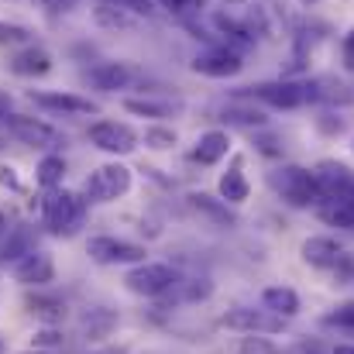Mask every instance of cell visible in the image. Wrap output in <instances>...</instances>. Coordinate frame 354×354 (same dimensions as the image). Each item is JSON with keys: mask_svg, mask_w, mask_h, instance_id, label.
Listing matches in <instances>:
<instances>
[{"mask_svg": "<svg viewBox=\"0 0 354 354\" xmlns=\"http://www.w3.org/2000/svg\"><path fill=\"white\" fill-rule=\"evenodd\" d=\"M3 127L17 138V141H24V145H35V148H48V145H59V131L52 127V124H45V120L38 118H24V114H10V118L3 120Z\"/></svg>", "mask_w": 354, "mask_h": 354, "instance_id": "12", "label": "cell"}, {"mask_svg": "<svg viewBox=\"0 0 354 354\" xmlns=\"http://www.w3.org/2000/svg\"><path fill=\"white\" fill-rule=\"evenodd\" d=\"M93 21H97L100 28H131L138 17H134L131 10H124L120 3H114V0H100V3L93 7Z\"/></svg>", "mask_w": 354, "mask_h": 354, "instance_id": "24", "label": "cell"}, {"mask_svg": "<svg viewBox=\"0 0 354 354\" xmlns=\"http://www.w3.org/2000/svg\"><path fill=\"white\" fill-rule=\"evenodd\" d=\"M351 148H354V145H351Z\"/></svg>", "mask_w": 354, "mask_h": 354, "instance_id": "49", "label": "cell"}, {"mask_svg": "<svg viewBox=\"0 0 354 354\" xmlns=\"http://www.w3.org/2000/svg\"><path fill=\"white\" fill-rule=\"evenodd\" d=\"M3 45H31V31L28 28H21V24H7V21H0V48Z\"/></svg>", "mask_w": 354, "mask_h": 354, "instance_id": "32", "label": "cell"}, {"mask_svg": "<svg viewBox=\"0 0 354 354\" xmlns=\"http://www.w3.org/2000/svg\"><path fill=\"white\" fill-rule=\"evenodd\" d=\"M41 217L52 234H73L76 224L83 221V200L69 189H52L41 203Z\"/></svg>", "mask_w": 354, "mask_h": 354, "instance_id": "2", "label": "cell"}, {"mask_svg": "<svg viewBox=\"0 0 354 354\" xmlns=\"http://www.w3.org/2000/svg\"><path fill=\"white\" fill-rule=\"evenodd\" d=\"M324 224L330 227H344V231H354V200H330V196H320L317 203Z\"/></svg>", "mask_w": 354, "mask_h": 354, "instance_id": "22", "label": "cell"}, {"mask_svg": "<svg viewBox=\"0 0 354 354\" xmlns=\"http://www.w3.org/2000/svg\"><path fill=\"white\" fill-rule=\"evenodd\" d=\"M268 183H272V189L289 207H313V203H320V183L303 165H279L275 172H268Z\"/></svg>", "mask_w": 354, "mask_h": 354, "instance_id": "1", "label": "cell"}, {"mask_svg": "<svg viewBox=\"0 0 354 354\" xmlns=\"http://www.w3.org/2000/svg\"><path fill=\"white\" fill-rule=\"evenodd\" d=\"M299 254H303V261L313 265V268H334V265L344 261V248H341L334 237H324V234L306 237L303 248H299Z\"/></svg>", "mask_w": 354, "mask_h": 354, "instance_id": "16", "label": "cell"}, {"mask_svg": "<svg viewBox=\"0 0 354 354\" xmlns=\"http://www.w3.org/2000/svg\"><path fill=\"white\" fill-rule=\"evenodd\" d=\"M114 327H118V313H114V310H90V313L83 317V334H86L90 341H104Z\"/></svg>", "mask_w": 354, "mask_h": 354, "instance_id": "26", "label": "cell"}, {"mask_svg": "<svg viewBox=\"0 0 354 354\" xmlns=\"http://www.w3.org/2000/svg\"><path fill=\"white\" fill-rule=\"evenodd\" d=\"M221 114H224V120L241 124V127H261V124H265V114L254 111V107H248V104H227Z\"/></svg>", "mask_w": 354, "mask_h": 354, "instance_id": "28", "label": "cell"}, {"mask_svg": "<svg viewBox=\"0 0 354 354\" xmlns=\"http://www.w3.org/2000/svg\"><path fill=\"white\" fill-rule=\"evenodd\" d=\"M28 254H35V231L28 227V224H21V227H10L7 237L0 241V261L7 265H17L21 258H28Z\"/></svg>", "mask_w": 354, "mask_h": 354, "instance_id": "20", "label": "cell"}, {"mask_svg": "<svg viewBox=\"0 0 354 354\" xmlns=\"http://www.w3.org/2000/svg\"><path fill=\"white\" fill-rule=\"evenodd\" d=\"M244 97L251 100H261L275 111H296L306 104V90L303 83H292V80H272V83H258V86H248Z\"/></svg>", "mask_w": 354, "mask_h": 354, "instance_id": "5", "label": "cell"}, {"mask_svg": "<svg viewBox=\"0 0 354 354\" xmlns=\"http://www.w3.org/2000/svg\"><path fill=\"white\" fill-rule=\"evenodd\" d=\"M114 3H120L124 10H131L134 17H151L155 14V3L151 0H114Z\"/></svg>", "mask_w": 354, "mask_h": 354, "instance_id": "36", "label": "cell"}, {"mask_svg": "<svg viewBox=\"0 0 354 354\" xmlns=\"http://www.w3.org/2000/svg\"><path fill=\"white\" fill-rule=\"evenodd\" d=\"M86 80H90L93 90L118 93V90H127V86L138 80V69L127 66V62H97V66L86 73Z\"/></svg>", "mask_w": 354, "mask_h": 354, "instance_id": "14", "label": "cell"}, {"mask_svg": "<svg viewBox=\"0 0 354 354\" xmlns=\"http://www.w3.org/2000/svg\"><path fill=\"white\" fill-rule=\"evenodd\" d=\"M189 66H193V73H200V76H207V80H231V76H237V73L244 69L241 52H237V48H227V45H214V48H207V52H196Z\"/></svg>", "mask_w": 354, "mask_h": 354, "instance_id": "6", "label": "cell"}, {"mask_svg": "<svg viewBox=\"0 0 354 354\" xmlns=\"http://www.w3.org/2000/svg\"><path fill=\"white\" fill-rule=\"evenodd\" d=\"M227 151H231V134L227 131H207V134H200V141L193 148V158L200 165H217Z\"/></svg>", "mask_w": 354, "mask_h": 354, "instance_id": "21", "label": "cell"}, {"mask_svg": "<svg viewBox=\"0 0 354 354\" xmlns=\"http://www.w3.org/2000/svg\"><path fill=\"white\" fill-rule=\"evenodd\" d=\"M7 69L14 73V76H24V80H35V76H48L52 73V55L41 48V45H24V48H17V52H10V59H7Z\"/></svg>", "mask_w": 354, "mask_h": 354, "instance_id": "15", "label": "cell"}, {"mask_svg": "<svg viewBox=\"0 0 354 354\" xmlns=\"http://www.w3.org/2000/svg\"><path fill=\"white\" fill-rule=\"evenodd\" d=\"M86 251L97 265H141L145 261V248L124 237H90Z\"/></svg>", "mask_w": 354, "mask_h": 354, "instance_id": "7", "label": "cell"}, {"mask_svg": "<svg viewBox=\"0 0 354 354\" xmlns=\"http://www.w3.org/2000/svg\"><path fill=\"white\" fill-rule=\"evenodd\" d=\"M224 327L231 330H241V334H279L286 327V317L272 313V310H251V306H237V310H227L221 317Z\"/></svg>", "mask_w": 354, "mask_h": 354, "instance_id": "8", "label": "cell"}, {"mask_svg": "<svg viewBox=\"0 0 354 354\" xmlns=\"http://www.w3.org/2000/svg\"><path fill=\"white\" fill-rule=\"evenodd\" d=\"M41 3H45V7H52V10H66L73 0H41Z\"/></svg>", "mask_w": 354, "mask_h": 354, "instance_id": "42", "label": "cell"}, {"mask_svg": "<svg viewBox=\"0 0 354 354\" xmlns=\"http://www.w3.org/2000/svg\"><path fill=\"white\" fill-rule=\"evenodd\" d=\"M28 354H41V351H28Z\"/></svg>", "mask_w": 354, "mask_h": 354, "instance_id": "48", "label": "cell"}, {"mask_svg": "<svg viewBox=\"0 0 354 354\" xmlns=\"http://www.w3.org/2000/svg\"><path fill=\"white\" fill-rule=\"evenodd\" d=\"M90 145L100 151H111V155H127L138 148V131L120 120H100L90 127Z\"/></svg>", "mask_w": 354, "mask_h": 354, "instance_id": "9", "label": "cell"}, {"mask_svg": "<svg viewBox=\"0 0 354 354\" xmlns=\"http://www.w3.org/2000/svg\"><path fill=\"white\" fill-rule=\"evenodd\" d=\"M320 127H324L327 134H341V131H344V120L334 118V114H324V118H320Z\"/></svg>", "mask_w": 354, "mask_h": 354, "instance_id": "40", "label": "cell"}, {"mask_svg": "<svg viewBox=\"0 0 354 354\" xmlns=\"http://www.w3.org/2000/svg\"><path fill=\"white\" fill-rule=\"evenodd\" d=\"M341 62H344L348 73H354V28L341 38Z\"/></svg>", "mask_w": 354, "mask_h": 354, "instance_id": "37", "label": "cell"}, {"mask_svg": "<svg viewBox=\"0 0 354 354\" xmlns=\"http://www.w3.org/2000/svg\"><path fill=\"white\" fill-rule=\"evenodd\" d=\"M0 186L3 189H21V179H17V169L14 165H0Z\"/></svg>", "mask_w": 354, "mask_h": 354, "instance_id": "39", "label": "cell"}, {"mask_svg": "<svg viewBox=\"0 0 354 354\" xmlns=\"http://www.w3.org/2000/svg\"><path fill=\"white\" fill-rule=\"evenodd\" d=\"M35 344H38V348H55V344H62V334L52 330V327H45V330L35 334Z\"/></svg>", "mask_w": 354, "mask_h": 354, "instance_id": "38", "label": "cell"}, {"mask_svg": "<svg viewBox=\"0 0 354 354\" xmlns=\"http://www.w3.org/2000/svg\"><path fill=\"white\" fill-rule=\"evenodd\" d=\"M14 279L21 286H48L55 279V265L45 251H35V254H28L14 265Z\"/></svg>", "mask_w": 354, "mask_h": 354, "instance_id": "17", "label": "cell"}, {"mask_svg": "<svg viewBox=\"0 0 354 354\" xmlns=\"http://www.w3.org/2000/svg\"><path fill=\"white\" fill-rule=\"evenodd\" d=\"M248 193H251V186H248L241 165H231V169L221 176V200H224V203H244Z\"/></svg>", "mask_w": 354, "mask_h": 354, "instance_id": "25", "label": "cell"}, {"mask_svg": "<svg viewBox=\"0 0 354 354\" xmlns=\"http://www.w3.org/2000/svg\"><path fill=\"white\" fill-rule=\"evenodd\" d=\"M330 354H354V344H337Z\"/></svg>", "mask_w": 354, "mask_h": 354, "instance_id": "43", "label": "cell"}, {"mask_svg": "<svg viewBox=\"0 0 354 354\" xmlns=\"http://www.w3.org/2000/svg\"><path fill=\"white\" fill-rule=\"evenodd\" d=\"M7 138H10V131H7V127H3V124H0V148H3V145H7Z\"/></svg>", "mask_w": 354, "mask_h": 354, "instance_id": "44", "label": "cell"}, {"mask_svg": "<svg viewBox=\"0 0 354 354\" xmlns=\"http://www.w3.org/2000/svg\"><path fill=\"white\" fill-rule=\"evenodd\" d=\"M124 111L134 114V118L165 120V118L183 114V100H169V97H127L124 100Z\"/></svg>", "mask_w": 354, "mask_h": 354, "instance_id": "18", "label": "cell"}, {"mask_svg": "<svg viewBox=\"0 0 354 354\" xmlns=\"http://www.w3.org/2000/svg\"><path fill=\"white\" fill-rule=\"evenodd\" d=\"M306 100L313 104H327V107H351L354 104V86L341 76H317L303 83Z\"/></svg>", "mask_w": 354, "mask_h": 354, "instance_id": "10", "label": "cell"}, {"mask_svg": "<svg viewBox=\"0 0 354 354\" xmlns=\"http://www.w3.org/2000/svg\"><path fill=\"white\" fill-rule=\"evenodd\" d=\"M62 179H66V162H62L59 155H45V158L38 162V186L52 193V189L62 186Z\"/></svg>", "mask_w": 354, "mask_h": 354, "instance_id": "27", "label": "cell"}, {"mask_svg": "<svg viewBox=\"0 0 354 354\" xmlns=\"http://www.w3.org/2000/svg\"><path fill=\"white\" fill-rule=\"evenodd\" d=\"M162 7H165L172 17H179V21H189L193 14H200L203 0H162Z\"/></svg>", "mask_w": 354, "mask_h": 354, "instance_id": "34", "label": "cell"}, {"mask_svg": "<svg viewBox=\"0 0 354 354\" xmlns=\"http://www.w3.org/2000/svg\"><path fill=\"white\" fill-rule=\"evenodd\" d=\"M7 234V217H3V214H0V237Z\"/></svg>", "mask_w": 354, "mask_h": 354, "instance_id": "45", "label": "cell"}, {"mask_svg": "<svg viewBox=\"0 0 354 354\" xmlns=\"http://www.w3.org/2000/svg\"><path fill=\"white\" fill-rule=\"evenodd\" d=\"M28 310L45 317V320H62L66 317V303L62 299H48V296H31L28 299Z\"/></svg>", "mask_w": 354, "mask_h": 354, "instance_id": "31", "label": "cell"}, {"mask_svg": "<svg viewBox=\"0 0 354 354\" xmlns=\"http://www.w3.org/2000/svg\"><path fill=\"white\" fill-rule=\"evenodd\" d=\"M127 189H131V169L120 165V162H107V165L93 169V176L83 183V193H86V200H93V203L120 200Z\"/></svg>", "mask_w": 354, "mask_h": 354, "instance_id": "3", "label": "cell"}, {"mask_svg": "<svg viewBox=\"0 0 354 354\" xmlns=\"http://www.w3.org/2000/svg\"><path fill=\"white\" fill-rule=\"evenodd\" d=\"M186 200H189V207H193L203 221H210L214 227H234L237 224V217L227 210V203H224V200H214L210 193H189Z\"/></svg>", "mask_w": 354, "mask_h": 354, "instance_id": "19", "label": "cell"}, {"mask_svg": "<svg viewBox=\"0 0 354 354\" xmlns=\"http://www.w3.org/2000/svg\"><path fill=\"white\" fill-rule=\"evenodd\" d=\"M145 145L148 148H155V151H165V148H172L176 141H179V134L172 131V127H162V124H151V127H145Z\"/></svg>", "mask_w": 354, "mask_h": 354, "instance_id": "30", "label": "cell"}, {"mask_svg": "<svg viewBox=\"0 0 354 354\" xmlns=\"http://www.w3.org/2000/svg\"><path fill=\"white\" fill-rule=\"evenodd\" d=\"M303 3H317V0H303Z\"/></svg>", "mask_w": 354, "mask_h": 354, "instance_id": "46", "label": "cell"}, {"mask_svg": "<svg viewBox=\"0 0 354 354\" xmlns=\"http://www.w3.org/2000/svg\"><path fill=\"white\" fill-rule=\"evenodd\" d=\"M234 354H279V348H275L272 341L258 337V334H248V337H241V344L234 348Z\"/></svg>", "mask_w": 354, "mask_h": 354, "instance_id": "33", "label": "cell"}, {"mask_svg": "<svg viewBox=\"0 0 354 354\" xmlns=\"http://www.w3.org/2000/svg\"><path fill=\"white\" fill-rule=\"evenodd\" d=\"M35 107L41 111H52V114H97L100 107L86 97H76V93H59V90H31L28 93Z\"/></svg>", "mask_w": 354, "mask_h": 354, "instance_id": "13", "label": "cell"}, {"mask_svg": "<svg viewBox=\"0 0 354 354\" xmlns=\"http://www.w3.org/2000/svg\"><path fill=\"white\" fill-rule=\"evenodd\" d=\"M172 289H179V299L200 303V299H207V296L214 292V282H210V279H186V282H176Z\"/></svg>", "mask_w": 354, "mask_h": 354, "instance_id": "29", "label": "cell"}, {"mask_svg": "<svg viewBox=\"0 0 354 354\" xmlns=\"http://www.w3.org/2000/svg\"><path fill=\"white\" fill-rule=\"evenodd\" d=\"M324 324H327V327H348V330H354V303L341 306V310H334V313H327Z\"/></svg>", "mask_w": 354, "mask_h": 354, "instance_id": "35", "label": "cell"}, {"mask_svg": "<svg viewBox=\"0 0 354 354\" xmlns=\"http://www.w3.org/2000/svg\"><path fill=\"white\" fill-rule=\"evenodd\" d=\"M124 282H127V289L134 292V296H162V292H169L179 279H176V272L169 268V265H158V261H141V265H134L127 275H124Z\"/></svg>", "mask_w": 354, "mask_h": 354, "instance_id": "4", "label": "cell"}, {"mask_svg": "<svg viewBox=\"0 0 354 354\" xmlns=\"http://www.w3.org/2000/svg\"><path fill=\"white\" fill-rule=\"evenodd\" d=\"M261 303H265V310H272V313H279V317H296L299 313V296H296V289H289V286H268L265 292H261Z\"/></svg>", "mask_w": 354, "mask_h": 354, "instance_id": "23", "label": "cell"}, {"mask_svg": "<svg viewBox=\"0 0 354 354\" xmlns=\"http://www.w3.org/2000/svg\"><path fill=\"white\" fill-rule=\"evenodd\" d=\"M0 354H3V341H0Z\"/></svg>", "mask_w": 354, "mask_h": 354, "instance_id": "47", "label": "cell"}, {"mask_svg": "<svg viewBox=\"0 0 354 354\" xmlns=\"http://www.w3.org/2000/svg\"><path fill=\"white\" fill-rule=\"evenodd\" d=\"M317 183H320V196H330V200H354V176L348 165L341 162H320L317 165Z\"/></svg>", "mask_w": 354, "mask_h": 354, "instance_id": "11", "label": "cell"}, {"mask_svg": "<svg viewBox=\"0 0 354 354\" xmlns=\"http://www.w3.org/2000/svg\"><path fill=\"white\" fill-rule=\"evenodd\" d=\"M10 107H14V104H10V93H3V90H0V124H3V120L14 114Z\"/></svg>", "mask_w": 354, "mask_h": 354, "instance_id": "41", "label": "cell"}]
</instances>
